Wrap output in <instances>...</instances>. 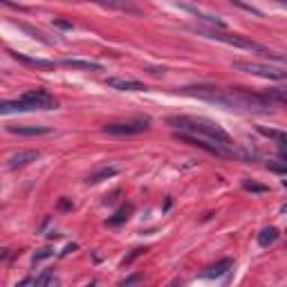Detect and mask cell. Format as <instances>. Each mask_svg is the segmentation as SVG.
<instances>
[{"mask_svg":"<svg viewBox=\"0 0 287 287\" xmlns=\"http://www.w3.org/2000/svg\"><path fill=\"white\" fill-rule=\"evenodd\" d=\"M180 94H191V97L204 99L209 103H218L226 110H240V112H258V114H269L274 112V105L263 92H251L245 88H213V85H191V88H180L175 90Z\"/></svg>","mask_w":287,"mask_h":287,"instance_id":"obj_1","label":"cell"},{"mask_svg":"<svg viewBox=\"0 0 287 287\" xmlns=\"http://www.w3.org/2000/svg\"><path fill=\"white\" fill-rule=\"evenodd\" d=\"M166 124L175 130V133L182 135H193V137H204V139H213V142H222V144H234V139L229 137V133L218 126L215 122L206 117H191V114H173V117L166 119Z\"/></svg>","mask_w":287,"mask_h":287,"instance_id":"obj_2","label":"cell"},{"mask_svg":"<svg viewBox=\"0 0 287 287\" xmlns=\"http://www.w3.org/2000/svg\"><path fill=\"white\" fill-rule=\"evenodd\" d=\"M59 101L43 88L29 90L23 97L14 101H5L0 105V114H12V112H32V110H56Z\"/></svg>","mask_w":287,"mask_h":287,"instance_id":"obj_3","label":"cell"},{"mask_svg":"<svg viewBox=\"0 0 287 287\" xmlns=\"http://www.w3.org/2000/svg\"><path fill=\"white\" fill-rule=\"evenodd\" d=\"M236 70L247 74H254L260 79H271V81H287V70L283 68H274V65H265L258 61H236L234 63Z\"/></svg>","mask_w":287,"mask_h":287,"instance_id":"obj_4","label":"cell"},{"mask_svg":"<svg viewBox=\"0 0 287 287\" xmlns=\"http://www.w3.org/2000/svg\"><path fill=\"white\" fill-rule=\"evenodd\" d=\"M150 130V119L148 117H137V119H128V122H117V124H105L103 133L105 135H139Z\"/></svg>","mask_w":287,"mask_h":287,"instance_id":"obj_5","label":"cell"},{"mask_svg":"<svg viewBox=\"0 0 287 287\" xmlns=\"http://www.w3.org/2000/svg\"><path fill=\"white\" fill-rule=\"evenodd\" d=\"M38 157H41V153H38V150H18V153L9 155V159H7V168H9V170L25 168V166H29L32 162H36Z\"/></svg>","mask_w":287,"mask_h":287,"instance_id":"obj_6","label":"cell"},{"mask_svg":"<svg viewBox=\"0 0 287 287\" xmlns=\"http://www.w3.org/2000/svg\"><path fill=\"white\" fill-rule=\"evenodd\" d=\"M178 7H180V9H184V12H189V14H193L195 18H200L202 23H206L211 29H218V32H224V21H220L218 16H211V14H204L202 9H200V7H193V5H184V3H182V5H178Z\"/></svg>","mask_w":287,"mask_h":287,"instance_id":"obj_7","label":"cell"},{"mask_svg":"<svg viewBox=\"0 0 287 287\" xmlns=\"http://www.w3.org/2000/svg\"><path fill=\"white\" fill-rule=\"evenodd\" d=\"M105 85L114 90H122V92H142L146 90V85L142 81H135V79H119V77H110L105 79Z\"/></svg>","mask_w":287,"mask_h":287,"instance_id":"obj_8","label":"cell"},{"mask_svg":"<svg viewBox=\"0 0 287 287\" xmlns=\"http://www.w3.org/2000/svg\"><path fill=\"white\" fill-rule=\"evenodd\" d=\"M16 61H21L29 68H36V70H54L56 68V61H47V59H34V56H27V54H21V52H9Z\"/></svg>","mask_w":287,"mask_h":287,"instance_id":"obj_9","label":"cell"},{"mask_svg":"<svg viewBox=\"0 0 287 287\" xmlns=\"http://www.w3.org/2000/svg\"><path fill=\"white\" fill-rule=\"evenodd\" d=\"M7 130L14 135H25V137H36V135L52 133V128H47V126H7Z\"/></svg>","mask_w":287,"mask_h":287,"instance_id":"obj_10","label":"cell"},{"mask_svg":"<svg viewBox=\"0 0 287 287\" xmlns=\"http://www.w3.org/2000/svg\"><path fill=\"white\" fill-rule=\"evenodd\" d=\"M63 68H72V70H85V72H101V65L94 61H81V59H63L61 61Z\"/></svg>","mask_w":287,"mask_h":287,"instance_id":"obj_11","label":"cell"},{"mask_svg":"<svg viewBox=\"0 0 287 287\" xmlns=\"http://www.w3.org/2000/svg\"><path fill=\"white\" fill-rule=\"evenodd\" d=\"M234 267V263H231L229 258H224V260H220L218 265H213V267H209V269L204 271V278H220V276H224L226 271Z\"/></svg>","mask_w":287,"mask_h":287,"instance_id":"obj_12","label":"cell"},{"mask_svg":"<svg viewBox=\"0 0 287 287\" xmlns=\"http://www.w3.org/2000/svg\"><path fill=\"white\" fill-rule=\"evenodd\" d=\"M130 213H133V204H126V206H122V209H119L114 215H110V218L105 220V224H108V226L122 224V222H126V220L130 218Z\"/></svg>","mask_w":287,"mask_h":287,"instance_id":"obj_13","label":"cell"},{"mask_svg":"<svg viewBox=\"0 0 287 287\" xmlns=\"http://www.w3.org/2000/svg\"><path fill=\"white\" fill-rule=\"evenodd\" d=\"M258 133L265 135V137H269V139H274V142L278 144L280 148L287 150V133H280V130H271V128H263V126L258 128Z\"/></svg>","mask_w":287,"mask_h":287,"instance_id":"obj_14","label":"cell"},{"mask_svg":"<svg viewBox=\"0 0 287 287\" xmlns=\"http://www.w3.org/2000/svg\"><path fill=\"white\" fill-rule=\"evenodd\" d=\"M276 238H278V229H276V226H265V229L258 234V245L269 247L271 243H276Z\"/></svg>","mask_w":287,"mask_h":287,"instance_id":"obj_15","label":"cell"},{"mask_svg":"<svg viewBox=\"0 0 287 287\" xmlns=\"http://www.w3.org/2000/svg\"><path fill=\"white\" fill-rule=\"evenodd\" d=\"M112 175H117V168H114V166H108V168H101V170H99V173L90 175V178H88V182L97 184V182H101V180H108V178H112Z\"/></svg>","mask_w":287,"mask_h":287,"instance_id":"obj_16","label":"cell"},{"mask_svg":"<svg viewBox=\"0 0 287 287\" xmlns=\"http://www.w3.org/2000/svg\"><path fill=\"white\" fill-rule=\"evenodd\" d=\"M243 189L245 191H251V193H267V191H269V186L258 184V182H254V180H243Z\"/></svg>","mask_w":287,"mask_h":287,"instance_id":"obj_17","label":"cell"},{"mask_svg":"<svg viewBox=\"0 0 287 287\" xmlns=\"http://www.w3.org/2000/svg\"><path fill=\"white\" fill-rule=\"evenodd\" d=\"M105 9H122V12H130V14H139L137 7H133V5H124V3H103Z\"/></svg>","mask_w":287,"mask_h":287,"instance_id":"obj_18","label":"cell"},{"mask_svg":"<svg viewBox=\"0 0 287 287\" xmlns=\"http://www.w3.org/2000/svg\"><path fill=\"white\" fill-rule=\"evenodd\" d=\"M49 280H52V269H45L36 280H34V287H49Z\"/></svg>","mask_w":287,"mask_h":287,"instance_id":"obj_19","label":"cell"},{"mask_svg":"<svg viewBox=\"0 0 287 287\" xmlns=\"http://www.w3.org/2000/svg\"><path fill=\"white\" fill-rule=\"evenodd\" d=\"M49 256H54V251L49 249V247H43L41 251H36V254H34V263H38V260H45V258H49Z\"/></svg>","mask_w":287,"mask_h":287,"instance_id":"obj_20","label":"cell"},{"mask_svg":"<svg viewBox=\"0 0 287 287\" xmlns=\"http://www.w3.org/2000/svg\"><path fill=\"white\" fill-rule=\"evenodd\" d=\"M139 280H142V274H133V276H130V278L122 280V283H119V287H133V285H137Z\"/></svg>","mask_w":287,"mask_h":287,"instance_id":"obj_21","label":"cell"},{"mask_svg":"<svg viewBox=\"0 0 287 287\" xmlns=\"http://www.w3.org/2000/svg\"><path fill=\"white\" fill-rule=\"evenodd\" d=\"M144 251H146V249H133V254H130V256H126V260H124V265H128V263H133V260H135V258H137V256H142V254H144Z\"/></svg>","mask_w":287,"mask_h":287,"instance_id":"obj_22","label":"cell"},{"mask_svg":"<svg viewBox=\"0 0 287 287\" xmlns=\"http://www.w3.org/2000/svg\"><path fill=\"white\" fill-rule=\"evenodd\" d=\"M54 25L61 29H72V23H68V21H54Z\"/></svg>","mask_w":287,"mask_h":287,"instance_id":"obj_23","label":"cell"},{"mask_svg":"<svg viewBox=\"0 0 287 287\" xmlns=\"http://www.w3.org/2000/svg\"><path fill=\"white\" fill-rule=\"evenodd\" d=\"M72 251H77V245H68V247L63 249V254H61V256H68V254H72Z\"/></svg>","mask_w":287,"mask_h":287,"instance_id":"obj_24","label":"cell"},{"mask_svg":"<svg viewBox=\"0 0 287 287\" xmlns=\"http://www.w3.org/2000/svg\"><path fill=\"white\" fill-rule=\"evenodd\" d=\"M59 206H61V209H72V202H70V200H61V202H59Z\"/></svg>","mask_w":287,"mask_h":287,"instance_id":"obj_25","label":"cell"},{"mask_svg":"<svg viewBox=\"0 0 287 287\" xmlns=\"http://www.w3.org/2000/svg\"><path fill=\"white\" fill-rule=\"evenodd\" d=\"M85 287H97V283H90V285H85Z\"/></svg>","mask_w":287,"mask_h":287,"instance_id":"obj_26","label":"cell"},{"mask_svg":"<svg viewBox=\"0 0 287 287\" xmlns=\"http://www.w3.org/2000/svg\"><path fill=\"white\" fill-rule=\"evenodd\" d=\"M283 213H287V204H283Z\"/></svg>","mask_w":287,"mask_h":287,"instance_id":"obj_27","label":"cell"}]
</instances>
